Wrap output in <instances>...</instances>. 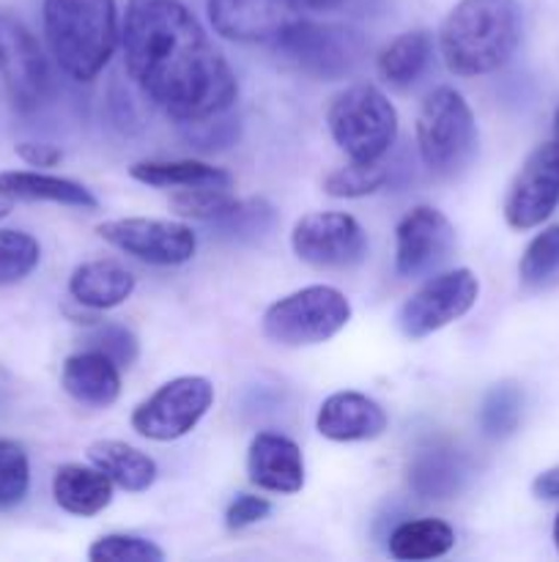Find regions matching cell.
I'll use <instances>...</instances> for the list:
<instances>
[{"label": "cell", "instance_id": "cell-25", "mask_svg": "<svg viewBox=\"0 0 559 562\" xmlns=\"http://www.w3.org/2000/svg\"><path fill=\"white\" fill-rule=\"evenodd\" d=\"M455 530L444 519L403 521L389 536V554L403 562L436 560L453 552Z\"/></svg>", "mask_w": 559, "mask_h": 562}, {"label": "cell", "instance_id": "cell-23", "mask_svg": "<svg viewBox=\"0 0 559 562\" xmlns=\"http://www.w3.org/2000/svg\"><path fill=\"white\" fill-rule=\"evenodd\" d=\"M129 176L140 184L157 190H192V187H233V176L217 165L201 159H142L129 168Z\"/></svg>", "mask_w": 559, "mask_h": 562}, {"label": "cell", "instance_id": "cell-37", "mask_svg": "<svg viewBox=\"0 0 559 562\" xmlns=\"http://www.w3.org/2000/svg\"><path fill=\"white\" fill-rule=\"evenodd\" d=\"M190 126V140L197 143L201 148H223L228 146L230 140L236 137L239 126L233 121L225 119V113L212 115V119H203V121H192Z\"/></svg>", "mask_w": 559, "mask_h": 562}, {"label": "cell", "instance_id": "cell-38", "mask_svg": "<svg viewBox=\"0 0 559 562\" xmlns=\"http://www.w3.org/2000/svg\"><path fill=\"white\" fill-rule=\"evenodd\" d=\"M14 151L16 157H20L25 165H31V168H55V165L64 162V151H60L58 146H53V143L25 140V143H16Z\"/></svg>", "mask_w": 559, "mask_h": 562}, {"label": "cell", "instance_id": "cell-2", "mask_svg": "<svg viewBox=\"0 0 559 562\" xmlns=\"http://www.w3.org/2000/svg\"><path fill=\"white\" fill-rule=\"evenodd\" d=\"M524 33L518 0H458L438 31L444 66L458 77H480L502 69Z\"/></svg>", "mask_w": 559, "mask_h": 562}, {"label": "cell", "instance_id": "cell-24", "mask_svg": "<svg viewBox=\"0 0 559 562\" xmlns=\"http://www.w3.org/2000/svg\"><path fill=\"white\" fill-rule=\"evenodd\" d=\"M433 58V36L427 31H406L378 53L376 69L392 88L414 86Z\"/></svg>", "mask_w": 559, "mask_h": 562}, {"label": "cell", "instance_id": "cell-12", "mask_svg": "<svg viewBox=\"0 0 559 562\" xmlns=\"http://www.w3.org/2000/svg\"><path fill=\"white\" fill-rule=\"evenodd\" d=\"M0 80L16 113H33L49 97L47 58L36 36L11 14H0Z\"/></svg>", "mask_w": 559, "mask_h": 562}, {"label": "cell", "instance_id": "cell-26", "mask_svg": "<svg viewBox=\"0 0 559 562\" xmlns=\"http://www.w3.org/2000/svg\"><path fill=\"white\" fill-rule=\"evenodd\" d=\"M411 488L425 499H447L453 497L464 481V467L460 459L447 448L420 450L409 470Z\"/></svg>", "mask_w": 559, "mask_h": 562}, {"label": "cell", "instance_id": "cell-7", "mask_svg": "<svg viewBox=\"0 0 559 562\" xmlns=\"http://www.w3.org/2000/svg\"><path fill=\"white\" fill-rule=\"evenodd\" d=\"M349 322L351 302L343 291L334 285H307L269 305L261 327L272 344L301 349L327 344Z\"/></svg>", "mask_w": 559, "mask_h": 562}, {"label": "cell", "instance_id": "cell-11", "mask_svg": "<svg viewBox=\"0 0 559 562\" xmlns=\"http://www.w3.org/2000/svg\"><path fill=\"white\" fill-rule=\"evenodd\" d=\"M96 234L115 250L151 267H181L197 250L195 231L175 220L121 217L96 225Z\"/></svg>", "mask_w": 559, "mask_h": 562}, {"label": "cell", "instance_id": "cell-27", "mask_svg": "<svg viewBox=\"0 0 559 562\" xmlns=\"http://www.w3.org/2000/svg\"><path fill=\"white\" fill-rule=\"evenodd\" d=\"M524 415V393L518 384L502 382L491 387L477 409V423L488 439H507L518 431Z\"/></svg>", "mask_w": 559, "mask_h": 562}, {"label": "cell", "instance_id": "cell-14", "mask_svg": "<svg viewBox=\"0 0 559 562\" xmlns=\"http://www.w3.org/2000/svg\"><path fill=\"white\" fill-rule=\"evenodd\" d=\"M559 206V146L543 143L524 159L510 181L502 212L504 223L515 231H532L546 223Z\"/></svg>", "mask_w": 559, "mask_h": 562}, {"label": "cell", "instance_id": "cell-19", "mask_svg": "<svg viewBox=\"0 0 559 562\" xmlns=\"http://www.w3.org/2000/svg\"><path fill=\"white\" fill-rule=\"evenodd\" d=\"M0 195L14 203H58V206L96 212L99 198L85 184L42 170H3Z\"/></svg>", "mask_w": 559, "mask_h": 562}, {"label": "cell", "instance_id": "cell-6", "mask_svg": "<svg viewBox=\"0 0 559 562\" xmlns=\"http://www.w3.org/2000/svg\"><path fill=\"white\" fill-rule=\"evenodd\" d=\"M272 44L285 66L321 82L343 80L365 58V38L360 31L305 16L290 22Z\"/></svg>", "mask_w": 559, "mask_h": 562}, {"label": "cell", "instance_id": "cell-18", "mask_svg": "<svg viewBox=\"0 0 559 562\" xmlns=\"http://www.w3.org/2000/svg\"><path fill=\"white\" fill-rule=\"evenodd\" d=\"M60 387L77 404L91 409H107L121 395V368L96 349L66 357L60 371Z\"/></svg>", "mask_w": 559, "mask_h": 562}, {"label": "cell", "instance_id": "cell-36", "mask_svg": "<svg viewBox=\"0 0 559 562\" xmlns=\"http://www.w3.org/2000/svg\"><path fill=\"white\" fill-rule=\"evenodd\" d=\"M272 514V503L266 497H258V494H239L233 503L225 510V525L228 530H247V527L258 525L266 516Z\"/></svg>", "mask_w": 559, "mask_h": 562}, {"label": "cell", "instance_id": "cell-16", "mask_svg": "<svg viewBox=\"0 0 559 562\" xmlns=\"http://www.w3.org/2000/svg\"><path fill=\"white\" fill-rule=\"evenodd\" d=\"M247 475L261 492L296 494L305 486V456L294 439L261 431L247 448Z\"/></svg>", "mask_w": 559, "mask_h": 562}, {"label": "cell", "instance_id": "cell-31", "mask_svg": "<svg viewBox=\"0 0 559 562\" xmlns=\"http://www.w3.org/2000/svg\"><path fill=\"white\" fill-rule=\"evenodd\" d=\"M236 203L233 187H192V190H173L170 209L184 220L214 223Z\"/></svg>", "mask_w": 559, "mask_h": 562}, {"label": "cell", "instance_id": "cell-35", "mask_svg": "<svg viewBox=\"0 0 559 562\" xmlns=\"http://www.w3.org/2000/svg\"><path fill=\"white\" fill-rule=\"evenodd\" d=\"M88 349L107 355L118 368H132L137 355H140V344H137L135 333L121 327V324H99L91 338H88Z\"/></svg>", "mask_w": 559, "mask_h": 562}, {"label": "cell", "instance_id": "cell-10", "mask_svg": "<svg viewBox=\"0 0 559 562\" xmlns=\"http://www.w3.org/2000/svg\"><path fill=\"white\" fill-rule=\"evenodd\" d=\"M296 258L312 269L345 272L365 263L370 239L360 220L345 212H310L290 231Z\"/></svg>", "mask_w": 559, "mask_h": 562}, {"label": "cell", "instance_id": "cell-8", "mask_svg": "<svg viewBox=\"0 0 559 562\" xmlns=\"http://www.w3.org/2000/svg\"><path fill=\"white\" fill-rule=\"evenodd\" d=\"M212 404L214 384L206 376H175L135 406L132 431L151 442H175L195 431Z\"/></svg>", "mask_w": 559, "mask_h": 562}, {"label": "cell", "instance_id": "cell-15", "mask_svg": "<svg viewBox=\"0 0 559 562\" xmlns=\"http://www.w3.org/2000/svg\"><path fill=\"white\" fill-rule=\"evenodd\" d=\"M217 36L239 44H272L301 16L296 0H206Z\"/></svg>", "mask_w": 559, "mask_h": 562}, {"label": "cell", "instance_id": "cell-9", "mask_svg": "<svg viewBox=\"0 0 559 562\" xmlns=\"http://www.w3.org/2000/svg\"><path fill=\"white\" fill-rule=\"evenodd\" d=\"M480 300V280L471 269L436 272L400 305L398 329L409 340H422L464 318Z\"/></svg>", "mask_w": 559, "mask_h": 562}, {"label": "cell", "instance_id": "cell-30", "mask_svg": "<svg viewBox=\"0 0 559 562\" xmlns=\"http://www.w3.org/2000/svg\"><path fill=\"white\" fill-rule=\"evenodd\" d=\"M387 179L389 170L381 162H356V159H349V165L327 173L323 192L329 198H367L381 190Z\"/></svg>", "mask_w": 559, "mask_h": 562}, {"label": "cell", "instance_id": "cell-5", "mask_svg": "<svg viewBox=\"0 0 559 562\" xmlns=\"http://www.w3.org/2000/svg\"><path fill=\"white\" fill-rule=\"evenodd\" d=\"M398 110L381 88L356 82L329 102L327 130L334 146L356 162H381L398 140Z\"/></svg>", "mask_w": 559, "mask_h": 562}, {"label": "cell", "instance_id": "cell-20", "mask_svg": "<svg viewBox=\"0 0 559 562\" xmlns=\"http://www.w3.org/2000/svg\"><path fill=\"white\" fill-rule=\"evenodd\" d=\"M69 294L77 305L91 307V311H113L124 305L135 294V274L118 261L96 258L85 261L71 272Z\"/></svg>", "mask_w": 559, "mask_h": 562}, {"label": "cell", "instance_id": "cell-42", "mask_svg": "<svg viewBox=\"0 0 559 562\" xmlns=\"http://www.w3.org/2000/svg\"><path fill=\"white\" fill-rule=\"evenodd\" d=\"M551 140L559 146V108H557V113H554V137Z\"/></svg>", "mask_w": 559, "mask_h": 562}, {"label": "cell", "instance_id": "cell-3", "mask_svg": "<svg viewBox=\"0 0 559 562\" xmlns=\"http://www.w3.org/2000/svg\"><path fill=\"white\" fill-rule=\"evenodd\" d=\"M44 36L64 75L96 80L121 44L115 0H44Z\"/></svg>", "mask_w": 559, "mask_h": 562}, {"label": "cell", "instance_id": "cell-21", "mask_svg": "<svg viewBox=\"0 0 559 562\" xmlns=\"http://www.w3.org/2000/svg\"><path fill=\"white\" fill-rule=\"evenodd\" d=\"M53 497L66 514L91 519L113 503V481L93 464H64L53 477Z\"/></svg>", "mask_w": 559, "mask_h": 562}, {"label": "cell", "instance_id": "cell-4", "mask_svg": "<svg viewBox=\"0 0 559 562\" xmlns=\"http://www.w3.org/2000/svg\"><path fill=\"white\" fill-rule=\"evenodd\" d=\"M420 159L436 179H455L477 157V119L464 93L442 86L431 91L417 113Z\"/></svg>", "mask_w": 559, "mask_h": 562}, {"label": "cell", "instance_id": "cell-40", "mask_svg": "<svg viewBox=\"0 0 559 562\" xmlns=\"http://www.w3.org/2000/svg\"><path fill=\"white\" fill-rule=\"evenodd\" d=\"M343 0H296L299 9H310V11H329V9H338Z\"/></svg>", "mask_w": 559, "mask_h": 562}, {"label": "cell", "instance_id": "cell-13", "mask_svg": "<svg viewBox=\"0 0 559 562\" xmlns=\"http://www.w3.org/2000/svg\"><path fill=\"white\" fill-rule=\"evenodd\" d=\"M455 225L436 206H414L395 228V272L406 280L436 274L455 252Z\"/></svg>", "mask_w": 559, "mask_h": 562}, {"label": "cell", "instance_id": "cell-17", "mask_svg": "<svg viewBox=\"0 0 559 562\" xmlns=\"http://www.w3.org/2000/svg\"><path fill=\"white\" fill-rule=\"evenodd\" d=\"M389 426V417L370 395L343 390L332 393L316 415V428L329 442H370Z\"/></svg>", "mask_w": 559, "mask_h": 562}, {"label": "cell", "instance_id": "cell-32", "mask_svg": "<svg viewBox=\"0 0 559 562\" xmlns=\"http://www.w3.org/2000/svg\"><path fill=\"white\" fill-rule=\"evenodd\" d=\"M31 492V461L14 439H0V510L16 508Z\"/></svg>", "mask_w": 559, "mask_h": 562}, {"label": "cell", "instance_id": "cell-29", "mask_svg": "<svg viewBox=\"0 0 559 562\" xmlns=\"http://www.w3.org/2000/svg\"><path fill=\"white\" fill-rule=\"evenodd\" d=\"M42 261L36 236L16 228H0V289L22 283Z\"/></svg>", "mask_w": 559, "mask_h": 562}, {"label": "cell", "instance_id": "cell-28", "mask_svg": "<svg viewBox=\"0 0 559 562\" xmlns=\"http://www.w3.org/2000/svg\"><path fill=\"white\" fill-rule=\"evenodd\" d=\"M559 274V225H548L526 245L518 261V278L526 289H546Z\"/></svg>", "mask_w": 559, "mask_h": 562}, {"label": "cell", "instance_id": "cell-22", "mask_svg": "<svg viewBox=\"0 0 559 562\" xmlns=\"http://www.w3.org/2000/svg\"><path fill=\"white\" fill-rule=\"evenodd\" d=\"M88 461L113 481V486L129 494L148 492L157 483V461L118 439H99L88 448Z\"/></svg>", "mask_w": 559, "mask_h": 562}, {"label": "cell", "instance_id": "cell-34", "mask_svg": "<svg viewBox=\"0 0 559 562\" xmlns=\"http://www.w3.org/2000/svg\"><path fill=\"white\" fill-rule=\"evenodd\" d=\"M88 558L93 562H162L164 552L148 538L113 532V536H102L99 541H93Z\"/></svg>", "mask_w": 559, "mask_h": 562}, {"label": "cell", "instance_id": "cell-33", "mask_svg": "<svg viewBox=\"0 0 559 562\" xmlns=\"http://www.w3.org/2000/svg\"><path fill=\"white\" fill-rule=\"evenodd\" d=\"M214 225L233 241H255L274 225V209L266 201H255V198L252 201L236 198L233 206L223 217L214 220Z\"/></svg>", "mask_w": 559, "mask_h": 562}, {"label": "cell", "instance_id": "cell-43", "mask_svg": "<svg viewBox=\"0 0 559 562\" xmlns=\"http://www.w3.org/2000/svg\"><path fill=\"white\" fill-rule=\"evenodd\" d=\"M554 543H557V549H559V516H557V521H554Z\"/></svg>", "mask_w": 559, "mask_h": 562}, {"label": "cell", "instance_id": "cell-1", "mask_svg": "<svg viewBox=\"0 0 559 562\" xmlns=\"http://www.w3.org/2000/svg\"><path fill=\"white\" fill-rule=\"evenodd\" d=\"M121 47L142 97L179 124L228 113L239 99L233 69L179 0H129Z\"/></svg>", "mask_w": 559, "mask_h": 562}, {"label": "cell", "instance_id": "cell-39", "mask_svg": "<svg viewBox=\"0 0 559 562\" xmlns=\"http://www.w3.org/2000/svg\"><path fill=\"white\" fill-rule=\"evenodd\" d=\"M532 494H535L537 499H548V503L559 499V467L540 472V475L535 477V483H532Z\"/></svg>", "mask_w": 559, "mask_h": 562}, {"label": "cell", "instance_id": "cell-41", "mask_svg": "<svg viewBox=\"0 0 559 562\" xmlns=\"http://www.w3.org/2000/svg\"><path fill=\"white\" fill-rule=\"evenodd\" d=\"M11 209H14V201H9V198L0 195V220H5L11 214Z\"/></svg>", "mask_w": 559, "mask_h": 562}]
</instances>
